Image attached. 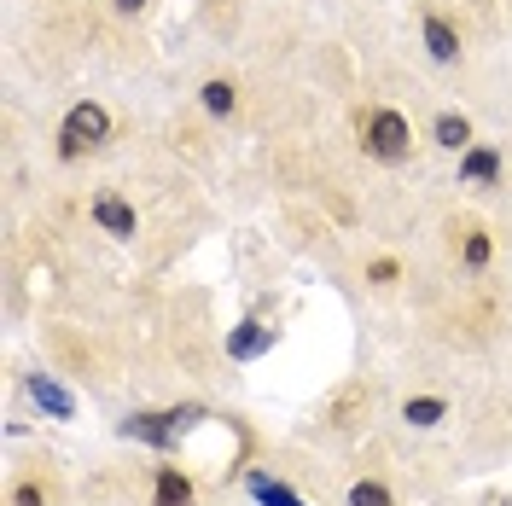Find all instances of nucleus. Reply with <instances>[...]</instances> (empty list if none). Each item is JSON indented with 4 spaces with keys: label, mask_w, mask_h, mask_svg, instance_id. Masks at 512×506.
Returning <instances> with one entry per match:
<instances>
[{
    "label": "nucleus",
    "mask_w": 512,
    "mask_h": 506,
    "mask_svg": "<svg viewBox=\"0 0 512 506\" xmlns=\"http://www.w3.org/2000/svg\"><path fill=\"white\" fill-rule=\"evenodd\" d=\"M152 506H198V483L181 466H158V477H152Z\"/></svg>",
    "instance_id": "nucleus-6"
},
{
    "label": "nucleus",
    "mask_w": 512,
    "mask_h": 506,
    "mask_svg": "<svg viewBox=\"0 0 512 506\" xmlns=\"http://www.w3.org/2000/svg\"><path fill=\"white\" fill-rule=\"evenodd\" d=\"M425 53L437 64H454L460 59V30L448 24L443 12H425Z\"/></svg>",
    "instance_id": "nucleus-8"
},
{
    "label": "nucleus",
    "mask_w": 512,
    "mask_h": 506,
    "mask_svg": "<svg viewBox=\"0 0 512 506\" xmlns=\"http://www.w3.org/2000/svg\"><path fill=\"white\" fill-rule=\"evenodd\" d=\"M187 425H181V413L175 408H140L123 419V437L128 443H152V448H175V437H181Z\"/></svg>",
    "instance_id": "nucleus-3"
},
{
    "label": "nucleus",
    "mask_w": 512,
    "mask_h": 506,
    "mask_svg": "<svg viewBox=\"0 0 512 506\" xmlns=\"http://www.w3.org/2000/svg\"><path fill=\"white\" fill-rule=\"evenodd\" d=\"M6 506H47V483H41V477H18L12 495H6Z\"/></svg>",
    "instance_id": "nucleus-16"
},
{
    "label": "nucleus",
    "mask_w": 512,
    "mask_h": 506,
    "mask_svg": "<svg viewBox=\"0 0 512 506\" xmlns=\"http://www.w3.org/2000/svg\"><path fill=\"white\" fill-rule=\"evenodd\" d=\"M361 146H367V158H379V163H402L414 152V128H408L402 111L373 105V111L361 117Z\"/></svg>",
    "instance_id": "nucleus-2"
},
{
    "label": "nucleus",
    "mask_w": 512,
    "mask_h": 506,
    "mask_svg": "<svg viewBox=\"0 0 512 506\" xmlns=\"http://www.w3.org/2000/svg\"><path fill=\"white\" fill-rule=\"evenodd\" d=\"M489 256H495L489 227H466V239H460V262H466V268H489Z\"/></svg>",
    "instance_id": "nucleus-14"
},
{
    "label": "nucleus",
    "mask_w": 512,
    "mask_h": 506,
    "mask_svg": "<svg viewBox=\"0 0 512 506\" xmlns=\"http://www.w3.org/2000/svg\"><path fill=\"white\" fill-rule=\"evenodd\" d=\"M402 419H408L414 431H437L448 419V402L443 396H408V402H402Z\"/></svg>",
    "instance_id": "nucleus-11"
},
{
    "label": "nucleus",
    "mask_w": 512,
    "mask_h": 506,
    "mask_svg": "<svg viewBox=\"0 0 512 506\" xmlns=\"http://www.w3.org/2000/svg\"><path fill=\"white\" fill-rule=\"evenodd\" d=\"M431 140H437L443 152H466V146H472V117H466V111H443V117L431 123Z\"/></svg>",
    "instance_id": "nucleus-9"
},
{
    "label": "nucleus",
    "mask_w": 512,
    "mask_h": 506,
    "mask_svg": "<svg viewBox=\"0 0 512 506\" xmlns=\"http://www.w3.org/2000/svg\"><path fill=\"white\" fill-rule=\"evenodd\" d=\"M262 349H274V326H262V320H239V326L227 332V355H233V361H256Z\"/></svg>",
    "instance_id": "nucleus-7"
},
{
    "label": "nucleus",
    "mask_w": 512,
    "mask_h": 506,
    "mask_svg": "<svg viewBox=\"0 0 512 506\" xmlns=\"http://www.w3.org/2000/svg\"><path fill=\"white\" fill-rule=\"evenodd\" d=\"M350 506H396V495H390V483H379V477H355Z\"/></svg>",
    "instance_id": "nucleus-15"
},
{
    "label": "nucleus",
    "mask_w": 512,
    "mask_h": 506,
    "mask_svg": "<svg viewBox=\"0 0 512 506\" xmlns=\"http://www.w3.org/2000/svg\"><path fill=\"white\" fill-rule=\"evenodd\" d=\"M367 280L373 285H396L402 280V262H396V256H373V262H367Z\"/></svg>",
    "instance_id": "nucleus-17"
},
{
    "label": "nucleus",
    "mask_w": 512,
    "mask_h": 506,
    "mask_svg": "<svg viewBox=\"0 0 512 506\" xmlns=\"http://www.w3.org/2000/svg\"><path fill=\"white\" fill-rule=\"evenodd\" d=\"M88 216H94V227H99V233H111V239H134V227H140L134 204L117 198V192H99L94 204H88Z\"/></svg>",
    "instance_id": "nucleus-4"
},
{
    "label": "nucleus",
    "mask_w": 512,
    "mask_h": 506,
    "mask_svg": "<svg viewBox=\"0 0 512 506\" xmlns=\"http://www.w3.org/2000/svg\"><path fill=\"white\" fill-rule=\"evenodd\" d=\"M198 99H204L210 117H233V111H239V88H233L227 76H210V82L198 88Z\"/></svg>",
    "instance_id": "nucleus-12"
},
{
    "label": "nucleus",
    "mask_w": 512,
    "mask_h": 506,
    "mask_svg": "<svg viewBox=\"0 0 512 506\" xmlns=\"http://www.w3.org/2000/svg\"><path fill=\"white\" fill-rule=\"evenodd\" d=\"M30 396L41 402V413H53V419H76V402H70V390L47 379V373H30Z\"/></svg>",
    "instance_id": "nucleus-10"
},
{
    "label": "nucleus",
    "mask_w": 512,
    "mask_h": 506,
    "mask_svg": "<svg viewBox=\"0 0 512 506\" xmlns=\"http://www.w3.org/2000/svg\"><path fill=\"white\" fill-rule=\"evenodd\" d=\"M495 181H501V152L472 140V146L460 152V187H495Z\"/></svg>",
    "instance_id": "nucleus-5"
},
{
    "label": "nucleus",
    "mask_w": 512,
    "mask_h": 506,
    "mask_svg": "<svg viewBox=\"0 0 512 506\" xmlns=\"http://www.w3.org/2000/svg\"><path fill=\"white\" fill-rule=\"evenodd\" d=\"M111 6H117L123 18H134V12H146V0H111Z\"/></svg>",
    "instance_id": "nucleus-18"
},
{
    "label": "nucleus",
    "mask_w": 512,
    "mask_h": 506,
    "mask_svg": "<svg viewBox=\"0 0 512 506\" xmlns=\"http://www.w3.org/2000/svg\"><path fill=\"white\" fill-rule=\"evenodd\" d=\"M111 140V111L99 105V99H76L70 111H64L59 123V158L76 163L82 152H94V146H105Z\"/></svg>",
    "instance_id": "nucleus-1"
},
{
    "label": "nucleus",
    "mask_w": 512,
    "mask_h": 506,
    "mask_svg": "<svg viewBox=\"0 0 512 506\" xmlns=\"http://www.w3.org/2000/svg\"><path fill=\"white\" fill-rule=\"evenodd\" d=\"M245 489H251V495H256L262 506H309V501H297L286 483H274L268 472H251V483H245Z\"/></svg>",
    "instance_id": "nucleus-13"
}]
</instances>
